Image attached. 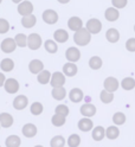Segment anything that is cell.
Here are the masks:
<instances>
[{
  "label": "cell",
  "mask_w": 135,
  "mask_h": 147,
  "mask_svg": "<svg viewBox=\"0 0 135 147\" xmlns=\"http://www.w3.org/2000/svg\"><path fill=\"white\" fill-rule=\"evenodd\" d=\"M74 40L77 45H79V47H85V45H88L90 43V40H91V34L89 33V31L87 29L82 27L81 30L75 32Z\"/></svg>",
  "instance_id": "1"
},
{
  "label": "cell",
  "mask_w": 135,
  "mask_h": 147,
  "mask_svg": "<svg viewBox=\"0 0 135 147\" xmlns=\"http://www.w3.org/2000/svg\"><path fill=\"white\" fill-rule=\"evenodd\" d=\"M50 84L52 88H60L65 84V76L64 74L60 71H56L51 75V80H50Z\"/></svg>",
  "instance_id": "2"
},
{
  "label": "cell",
  "mask_w": 135,
  "mask_h": 147,
  "mask_svg": "<svg viewBox=\"0 0 135 147\" xmlns=\"http://www.w3.org/2000/svg\"><path fill=\"white\" fill-rule=\"evenodd\" d=\"M85 29L89 31L90 34H91V33L97 34V33H100L101 30H102V23L98 20V19H96V18H93V19L88 20Z\"/></svg>",
  "instance_id": "3"
},
{
  "label": "cell",
  "mask_w": 135,
  "mask_h": 147,
  "mask_svg": "<svg viewBox=\"0 0 135 147\" xmlns=\"http://www.w3.org/2000/svg\"><path fill=\"white\" fill-rule=\"evenodd\" d=\"M4 88L6 90V93H8V94H15V93H18V90H19L20 86H19V82H18L15 78H6Z\"/></svg>",
  "instance_id": "4"
},
{
  "label": "cell",
  "mask_w": 135,
  "mask_h": 147,
  "mask_svg": "<svg viewBox=\"0 0 135 147\" xmlns=\"http://www.w3.org/2000/svg\"><path fill=\"white\" fill-rule=\"evenodd\" d=\"M28 47L31 50H38L42 47V37L38 33H31L28 37Z\"/></svg>",
  "instance_id": "5"
},
{
  "label": "cell",
  "mask_w": 135,
  "mask_h": 147,
  "mask_svg": "<svg viewBox=\"0 0 135 147\" xmlns=\"http://www.w3.org/2000/svg\"><path fill=\"white\" fill-rule=\"evenodd\" d=\"M103 87H104V90L107 91H109V93H113L114 94V91H116L119 89L120 87V83H119V81L116 80L115 77H107L103 82Z\"/></svg>",
  "instance_id": "6"
},
{
  "label": "cell",
  "mask_w": 135,
  "mask_h": 147,
  "mask_svg": "<svg viewBox=\"0 0 135 147\" xmlns=\"http://www.w3.org/2000/svg\"><path fill=\"white\" fill-rule=\"evenodd\" d=\"M33 12V5L31 1H21L19 5H18V13L23 17H26V16H30L32 14Z\"/></svg>",
  "instance_id": "7"
},
{
  "label": "cell",
  "mask_w": 135,
  "mask_h": 147,
  "mask_svg": "<svg viewBox=\"0 0 135 147\" xmlns=\"http://www.w3.org/2000/svg\"><path fill=\"white\" fill-rule=\"evenodd\" d=\"M77 127H78V129L81 132H90V131H93V128H94V122L91 119H89V117H82L81 120L78 121L77 123Z\"/></svg>",
  "instance_id": "8"
},
{
  "label": "cell",
  "mask_w": 135,
  "mask_h": 147,
  "mask_svg": "<svg viewBox=\"0 0 135 147\" xmlns=\"http://www.w3.org/2000/svg\"><path fill=\"white\" fill-rule=\"evenodd\" d=\"M29 105V98L25 95H18L13 100V108L17 110H23L28 107Z\"/></svg>",
  "instance_id": "9"
},
{
  "label": "cell",
  "mask_w": 135,
  "mask_h": 147,
  "mask_svg": "<svg viewBox=\"0 0 135 147\" xmlns=\"http://www.w3.org/2000/svg\"><path fill=\"white\" fill-rule=\"evenodd\" d=\"M21 133L25 138H34L38 133V128L33 123H25L21 128Z\"/></svg>",
  "instance_id": "10"
},
{
  "label": "cell",
  "mask_w": 135,
  "mask_h": 147,
  "mask_svg": "<svg viewBox=\"0 0 135 147\" xmlns=\"http://www.w3.org/2000/svg\"><path fill=\"white\" fill-rule=\"evenodd\" d=\"M43 20L50 25L56 24L58 22V14L53 10H46V11L43 12Z\"/></svg>",
  "instance_id": "11"
},
{
  "label": "cell",
  "mask_w": 135,
  "mask_h": 147,
  "mask_svg": "<svg viewBox=\"0 0 135 147\" xmlns=\"http://www.w3.org/2000/svg\"><path fill=\"white\" fill-rule=\"evenodd\" d=\"M0 48H1L3 52L5 53H11L15 50L17 48V44L14 42V39L12 38H5L3 42H1V45H0Z\"/></svg>",
  "instance_id": "12"
},
{
  "label": "cell",
  "mask_w": 135,
  "mask_h": 147,
  "mask_svg": "<svg viewBox=\"0 0 135 147\" xmlns=\"http://www.w3.org/2000/svg\"><path fill=\"white\" fill-rule=\"evenodd\" d=\"M65 57L70 63H76L81 58V52L77 48L71 47L65 51Z\"/></svg>",
  "instance_id": "13"
},
{
  "label": "cell",
  "mask_w": 135,
  "mask_h": 147,
  "mask_svg": "<svg viewBox=\"0 0 135 147\" xmlns=\"http://www.w3.org/2000/svg\"><path fill=\"white\" fill-rule=\"evenodd\" d=\"M69 98H70L71 102H74V103H78V102H81V101L84 98L83 90H82V89H79V88H74V89H71V90H70V93H69Z\"/></svg>",
  "instance_id": "14"
},
{
  "label": "cell",
  "mask_w": 135,
  "mask_h": 147,
  "mask_svg": "<svg viewBox=\"0 0 135 147\" xmlns=\"http://www.w3.org/2000/svg\"><path fill=\"white\" fill-rule=\"evenodd\" d=\"M81 114H82L84 117H93L96 114V107L93 103H84L79 109Z\"/></svg>",
  "instance_id": "15"
},
{
  "label": "cell",
  "mask_w": 135,
  "mask_h": 147,
  "mask_svg": "<svg viewBox=\"0 0 135 147\" xmlns=\"http://www.w3.org/2000/svg\"><path fill=\"white\" fill-rule=\"evenodd\" d=\"M29 70H30L31 74L38 75L39 72H42L44 70V63L39 59H32L29 64Z\"/></svg>",
  "instance_id": "16"
},
{
  "label": "cell",
  "mask_w": 135,
  "mask_h": 147,
  "mask_svg": "<svg viewBox=\"0 0 135 147\" xmlns=\"http://www.w3.org/2000/svg\"><path fill=\"white\" fill-rule=\"evenodd\" d=\"M14 122V119L10 113H0V126L3 128H10Z\"/></svg>",
  "instance_id": "17"
},
{
  "label": "cell",
  "mask_w": 135,
  "mask_h": 147,
  "mask_svg": "<svg viewBox=\"0 0 135 147\" xmlns=\"http://www.w3.org/2000/svg\"><path fill=\"white\" fill-rule=\"evenodd\" d=\"M78 71V68L75 63H65L64 65H63V74H64V76H68V77H74Z\"/></svg>",
  "instance_id": "18"
},
{
  "label": "cell",
  "mask_w": 135,
  "mask_h": 147,
  "mask_svg": "<svg viewBox=\"0 0 135 147\" xmlns=\"http://www.w3.org/2000/svg\"><path fill=\"white\" fill-rule=\"evenodd\" d=\"M91 136L95 141H102L105 138V128L102 126L94 127L91 131Z\"/></svg>",
  "instance_id": "19"
},
{
  "label": "cell",
  "mask_w": 135,
  "mask_h": 147,
  "mask_svg": "<svg viewBox=\"0 0 135 147\" xmlns=\"http://www.w3.org/2000/svg\"><path fill=\"white\" fill-rule=\"evenodd\" d=\"M68 26H69L70 30H73V31L76 32V31L81 30L83 27V22L78 17H71L70 19L68 20Z\"/></svg>",
  "instance_id": "20"
},
{
  "label": "cell",
  "mask_w": 135,
  "mask_h": 147,
  "mask_svg": "<svg viewBox=\"0 0 135 147\" xmlns=\"http://www.w3.org/2000/svg\"><path fill=\"white\" fill-rule=\"evenodd\" d=\"M20 145H21L20 136L14 135V134L7 136L6 140H5V146L6 147H20Z\"/></svg>",
  "instance_id": "21"
},
{
  "label": "cell",
  "mask_w": 135,
  "mask_h": 147,
  "mask_svg": "<svg viewBox=\"0 0 135 147\" xmlns=\"http://www.w3.org/2000/svg\"><path fill=\"white\" fill-rule=\"evenodd\" d=\"M120 136V129L116 126H109L105 128V138L109 140H115Z\"/></svg>",
  "instance_id": "22"
},
{
  "label": "cell",
  "mask_w": 135,
  "mask_h": 147,
  "mask_svg": "<svg viewBox=\"0 0 135 147\" xmlns=\"http://www.w3.org/2000/svg\"><path fill=\"white\" fill-rule=\"evenodd\" d=\"M104 17H105V19L108 22H115V20L119 19L120 12L116 10V8H114V7H109V8H107V10H105Z\"/></svg>",
  "instance_id": "23"
},
{
  "label": "cell",
  "mask_w": 135,
  "mask_h": 147,
  "mask_svg": "<svg viewBox=\"0 0 135 147\" xmlns=\"http://www.w3.org/2000/svg\"><path fill=\"white\" fill-rule=\"evenodd\" d=\"M51 95L52 97L57 100V101H62L64 100L65 96H66V90L64 87H60V88H53L52 91H51Z\"/></svg>",
  "instance_id": "24"
},
{
  "label": "cell",
  "mask_w": 135,
  "mask_h": 147,
  "mask_svg": "<svg viewBox=\"0 0 135 147\" xmlns=\"http://www.w3.org/2000/svg\"><path fill=\"white\" fill-rule=\"evenodd\" d=\"M53 38H55L56 42H58V43H65L69 39V33L65 30L59 29V30L55 31V33H53Z\"/></svg>",
  "instance_id": "25"
},
{
  "label": "cell",
  "mask_w": 135,
  "mask_h": 147,
  "mask_svg": "<svg viewBox=\"0 0 135 147\" xmlns=\"http://www.w3.org/2000/svg\"><path fill=\"white\" fill-rule=\"evenodd\" d=\"M36 23H37V18H36L33 14L23 17V19H21V25L25 27V29H31V27H33L36 25Z\"/></svg>",
  "instance_id": "26"
},
{
  "label": "cell",
  "mask_w": 135,
  "mask_h": 147,
  "mask_svg": "<svg viewBox=\"0 0 135 147\" xmlns=\"http://www.w3.org/2000/svg\"><path fill=\"white\" fill-rule=\"evenodd\" d=\"M105 38H107L108 42H110V43H116L120 39V33L116 29H109L105 32Z\"/></svg>",
  "instance_id": "27"
},
{
  "label": "cell",
  "mask_w": 135,
  "mask_h": 147,
  "mask_svg": "<svg viewBox=\"0 0 135 147\" xmlns=\"http://www.w3.org/2000/svg\"><path fill=\"white\" fill-rule=\"evenodd\" d=\"M13 68H14V62L11 58H4L0 62V69L4 72H10L13 70Z\"/></svg>",
  "instance_id": "28"
},
{
  "label": "cell",
  "mask_w": 135,
  "mask_h": 147,
  "mask_svg": "<svg viewBox=\"0 0 135 147\" xmlns=\"http://www.w3.org/2000/svg\"><path fill=\"white\" fill-rule=\"evenodd\" d=\"M37 80L40 84H48L50 83V80H51V72L49 70H43L42 72L38 74Z\"/></svg>",
  "instance_id": "29"
},
{
  "label": "cell",
  "mask_w": 135,
  "mask_h": 147,
  "mask_svg": "<svg viewBox=\"0 0 135 147\" xmlns=\"http://www.w3.org/2000/svg\"><path fill=\"white\" fill-rule=\"evenodd\" d=\"M65 144H66V140L64 139V136H62V135H55L50 140L51 147H64Z\"/></svg>",
  "instance_id": "30"
},
{
  "label": "cell",
  "mask_w": 135,
  "mask_h": 147,
  "mask_svg": "<svg viewBox=\"0 0 135 147\" xmlns=\"http://www.w3.org/2000/svg\"><path fill=\"white\" fill-rule=\"evenodd\" d=\"M126 120H127V117H126V115L122 112H118L113 115V122H114V126H116V127L124 125Z\"/></svg>",
  "instance_id": "31"
},
{
  "label": "cell",
  "mask_w": 135,
  "mask_h": 147,
  "mask_svg": "<svg viewBox=\"0 0 135 147\" xmlns=\"http://www.w3.org/2000/svg\"><path fill=\"white\" fill-rule=\"evenodd\" d=\"M102 58L101 57H98V56H93L91 58L89 59V67L91 68L93 70H98V69H101L102 68Z\"/></svg>",
  "instance_id": "32"
},
{
  "label": "cell",
  "mask_w": 135,
  "mask_h": 147,
  "mask_svg": "<svg viewBox=\"0 0 135 147\" xmlns=\"http://www.w3.org/2000/svg\"><path fill=\"white\" fill-rule=\"evenodd\" d=\"M81 136L78 135V134H71V135H69V138H68V140H66V145L69 146V147H78L79 145H81Z\"/></svg>",
  "instance_id": "33"
},
{
  "label": "cell",
  "mask_w": 135,
  "mask_h": 147,
  "mask_svg": "<svg viewBox=\"0 0 135 147\" xmlns=\"http://www.w3.org/2000/svg\"><path fill=\"white\" fill-rule=\"evenodd\" d=\"M66 122V117L62 116V115H58V114H55L52 117H51V123L55 126V127H62L64 126Z\"/></svg>",
  "instance_id": "34"
},
{
  "label": "cell",
  "mask_w": 135,
  "mask_h": 147,
  "mask_svg": "<svg viewBox=\"0 0 135 147\" xmlns=\"http://www.w3.org/2000/svg\"><path fill=\"white\" fill-rule=\"evenodd\" d=\"M121 87L124 90H132L135 88V80L133 77H126L121 82Z\"/></svg>",
  "instance_id": "35"
},
{
  "label": "cell",
  "mask_w": 135,
  "mask_h": 147,
  "mask_svg": "<svg viewBox=\"0 0 135 147\" xmlns=\"http://www.w3.org/2000/svg\"><path fill=\"white\" fill-rule=\"evenodd\" d=\"M43 110H44V107H43V105L40 102H33L31 105V107H30V112L34 116L40 115L43 113Z\"/></svg>",
  "instance_id": "36"
},
{
  "label": "cell",
  "mask_w": 135,
  "mask_h": 147,
  "mask_svg": "<svg viewBox=\"0 0 135 147\" xmlns=\"http://www.w3.org/2000/svg\"><path fill=\"white\" fill-rule=\"evenodd\" d=\"M100 98L103 103L108 105V103H111L114 101V94L113 93H109V91L107 90H102L101 94H100Z\"/></svg>",
  "instance_id": "37"
},
{
  "label": "cell",
  "mask_w": 135,
  "mask_h": 147,
  "mask_svg": "<svg viewBox=\"0 0 135 147\" xmlns=\"http://www.w3.org/2000/svg\"><path fill=\"white\" fill-rule=\"evenodd\" d=\"M14 42L19 48H25L26 45H28V37L24 33H18L14 38Z\"/></svg>",
  "instance_id": "38"
},
{
  "label": "cell",
  "mask_w": 135,
  "mask_h": 147,
  "mask_svg": "<svg viewBox=\"0 0 135 147\" xmlns=\"http://www.w3.org/2000/svg\"><path fill=\"white\" fill-rule=\"evenodd\" d=\"M44 48L49 53H56L58 51V47L55 40H46L44 43Z\"/></svg>",
  "instance_id": "39"
},
{
  "label": "cell",
  "mask_w": 135,
  "mask_h": 147,
  "mask_svg": "<svg viewBox=\"0 0 135 147\" xmlns=\"http://www.w3.org/2000/svg\"><path fill=\"white\" fill-rule=\"evenodd\" d=\"M69 113H70V110H69V108H68L66 105H58L56 107V109H55V114L62 115V116H64V117H66L69 115Z\"/></svg>",
  "instance_id": "40"
},
{
  "label": "cell",
  "mask_w": 135,
  "mask_h": 147,
  "mask_svg": "<svg viewBox=\"0 0 135 147\" xmlns=\"http://www.w3.org/2000/svg\"><path fill=\"white\" fill-rule=\"evenodd\" d=\"M8 30H10V24L6 19H3L0 18V33H6Z\"/></svg>",
  "instance_id": "41"
},
{
  "label": "cell",
  "mask_w": 135,
  "mask_h": 147,
  "mask_svg": "<svg viewBox=\"0 0 135 147\" xmlns=\"http://www.w3.org/2000/svg\"><path fill=\"white\" fill-rule=\"evenodd\" d=\"M111 3H113L114 8L119 10V8H123V7L127 6L128 0H111Z\"/></svg>",
  "instance_id": "42"
},
{
  "label": "cell",
  "mask_w": 135,
  "mask_h": 147,
  "mask_svg": "<svg viewBox=\"0 0 135 147\" xmlns=\"http://www.w3.org/2000/svg\"><path fill=\"white\" fill-rule=\"evenodd\" d=\"M126 49L130 52L135 51V38H129L127 42H126Z\"/></svg>",
  "instance_id": "43"
},
{
  "label": "cell",
  "mask_w": 135,
  "mask_h": 147,
  "mask_svg": "<svg viewBox=\"0 0 135 147\" xmlns=\"http://www.w3.org/2000/svg\"><path fill=\"white\" fill-rule=\"evenodd\" d=\"M5 81H6V77L3 72H0V87H4L5 84Z\"/></svg>",
  "instance_id": "44"
},
{
  "label": "cell",
  "mask_w": 135,
  "mask_h": 147,
  "mask_svg": "<svg viewBox=\"0 0 135 147\" xmlns=\"http://www.w3.org/2000/svg\"><path fill=\"white\" fill-rule=\"evenodd\" d=\"M70 1V0H58V3H60V4H68Z\"/></svg>",
  "instance_id": "45"
},
{
  "label": "cell",
  "mask_w": 135,
  "mask_h": 147,
  "mask_svg": "<svg viewBox=\"0 0 135 147\" xmlns=\"http://www.w3.org/2000/svg\"><path fill=\"white\" fill-rule=\"evenodd\" d=\"M12 1H13V3H15V4H20V3L23 1V0H12Z\"/></svg>",
  "instance_id": "46"
},
{
  "label": "cell",
  "mask_w": 135,
  "mask_h": 147,
  "mask_svg": "<svg viewBox=\"0 0 135 147\" xmlns=\"http://www.w3.org/2000/svg\"><path fill=\"white\" fill-rule=\"evenodd\" d=\"M33 147H44V146H42V145H36V146H33Z\"/></svg>",
  "instance_id": "47"
},
{
  "label": "cell",
  "mask_w": 135,
  "mask_h": 147,
  "mask_svg": "<svg viewBox=\"0 0 135 147\" xmlns=\"http://www.w3.org/2000/svg\"><path fill=\"white\" fill-rule=\"evenodd\" d=\"M1 1H3V0H0V4H1Z\"/></svg>",
  "instance_id": "48"
},
{
  "label": "cell",
  "mask_w": 135,
  "mask_h": 147,
  "mask_svg": "<svg viewBox=\"0 0 135 147\" xmlns=\"http://www.w3.org/2000/svg\"><path fill=\"white\" fill-rule=\"evenodd\" d=\"M134 31H135V25H134Z\"/></svg>",
  "instance_id": "49"
},
{
  "label": "cell",
  "mask_w": 135,
  "mask_h": 147,
  "mask_svg": "<svg viewBox=\"0 0 135 147\" xmlns=\"http://www.w3.org/2000/svg\"><path fill=\"white\" fill-rule=\"evenodd\" d=\"M0 129H1V126H0Z\"/></svg>",
  "instance_id": "50"
},
{
  "label": "cell",
  "mask_w": 135,
  "mask_h": 147,
  "mask_svg": "<svg viewBox=\"0 0 135 147\" xmlns=\"http://www.w3.org/2000/svg\"><path fill=\"white\" fill-rule=\"evenodd\" d=\"M0 147H1V146H0Z\"/></svg>",
  "instance_id": "51"
}]
</instances>
